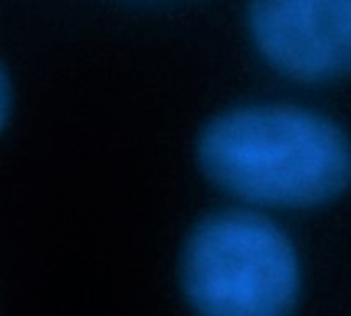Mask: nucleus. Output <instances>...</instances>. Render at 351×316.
I'll return each instance as SVG.
<instances>
[{"label": "nucleus", "mask_w": 351, "mask_h": 316, "mask_svg": "<svg viewBox=\"0 0 351 316\" xmlns=\"http://www.w3.org/2000/svg\"><path fill=\"white\" fill-rule=\"evenodd\" d=\"M204 173L226 193L269 208L325 206L351 183V142L329 117L292 105L241 107L197 142Z\"/></svg>", "instance_id": "1"}, {"label": "nucleus", "mask_w": 351, "mask_h": 316, "mask_svg": "<svg viewBox=\"0 0 351 316\" xmlns=\"http://www.w3.org/2000/svg\"><path fill=\"white\" fill-rule=\"evenodd\" d=\"M249 25L265 62L292 80L351 72V0H251Z\"/></svg>", "instance_id": "3"}, {"label": "nucleus", "mask_w": 351, "mask_h": 316, "mask_svg": "<svg viewBox=\"0 0 351 316\" xmlns=\"http://www.w3.org/2000/svg\"><path fill=\"white\" fill-rule=\"evenodd\" d=\"M183 292L197 316H292L302 274L288 234L253 212H220L189 234Z\"/></svg>", "instance_id": "2"}]
</instances>
